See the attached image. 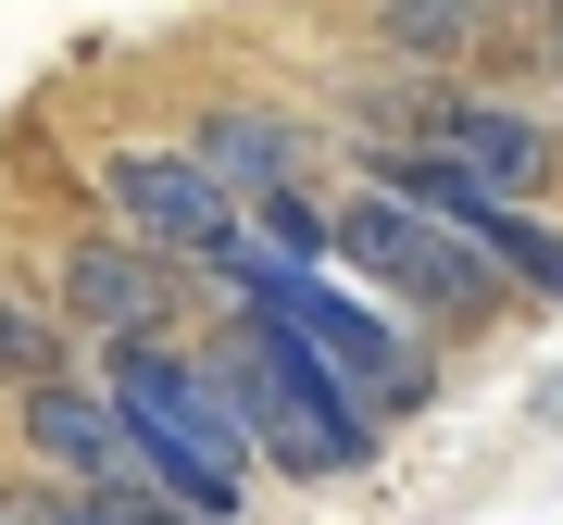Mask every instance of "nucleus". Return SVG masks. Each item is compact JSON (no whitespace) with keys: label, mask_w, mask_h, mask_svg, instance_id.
Wrapping results in <instances>:
<instances>
[{"label":"nucleus","mask_w":563,"mask_h":525,"mask_svg":"<svg viewBox=\"0 0 563 525\" xmlns=\"http://www.w3.org/2000/svg\"><path fill=\"white\" fill-rule=\"evenodd\" d=\"M263 313H276V325H288V338H301L376 425H401V413L439 401V350H426L388 301H363L351 276H276V288H263Z\"/></svg>","instance_id":"obj_4"},{"label":"nucleus","mask_w":563,"mask_h":525,"mask_svg":"<svg viewBox=\"0 0 563 525\" xmlns=\"http://www.w3.org/2000/svg\"><path fill=\"white\" fill-rule=\"evenodd\" d=\"M13 450H25V476H51V488H139V476H151L125 401L101 388V364L51 376L38 401H13Z\"/></svg>","instance_id":"obj_7"},{"label":"nucleus","mask_w":563,"mask_h":525,"mask_svg":"<svg viewBox=\"0 0 563 525\" xmlns=\"http://www.w3.org/2000/svg\"><path fill=\"white\" fill-rule=\"evenodd\" d=\"M476 25H488V0H376V38L401 76H439V63L476 51Z\"/></svg>","instance_id":"obj_11"},{"label":"nucleus","mask_w":563,"mask_h":525,"mask_svg":"<svg viewBox=\"0 0 563 525\" xmlns=\"http://www.w3.org/2000/svg\"><path fill=\"white\" fill-rule=\"evenodd\" d=\"M0 525H13V513H0Z\"/></svg>","instance_id":"obj_17"},{"label":"nucleus","mask_w":563,"mask_h":525,"mask_svg":"<svg viewBox=\"0 0 563 525\" xmlns=\"http://www.w3.org/2000/svg\"><path fill=\"white\" fill-rule=\"evenodd\" d=\"M339 276L363 288V301H388L426 350H439V338H476V325H501V301H514L463 225L388 201V188H339Z\"/></svg>","instance_id":"obj_3"},{"label":"nucleus","mask_w":563,"mask_h":525,"mask_svg":"<svg viewBox=\"0 0 563 525\" xmlns=\"http://www.w3.org/2000/svg\"><path fill=\"white\" fill-rule=\"evenodd\" d=\"M426 150H451L463 176L488 188V201H539L551 188V163H563V138L526 101H488V88H439V125H426Z\"/></svg>","instance_id":"obj_8"},{"label":"nucleus","mask_w":563,"mask_h":525,"mask_svg":"<svg viewBox=\"0 0 563 525\" xmlns=\"http://www.w3.org/2000/svg\"><path fill=\"white\" fill-rule=\"evenodd\" d=\"M88 501H113V525H213V513H188L176 488H151V476L139 488H88Z\"/></svg>","instance_id":"obj_13"},{"label":"nucleus","mask_w":563,"mask_h":525,"mask_svg":"<svg viewBox=\"0 0 563 525\" xmlns=\"http://www.w3.org/2000/svg\"><path fill=\"white\" fill-rule=\"evenodd\" d=\"M551 63H563V25H551Z\"/></svg>","instance_id":"obj_15"},{"label":"nucleus","mask_w":563,"mask_h":525,"mask_svg":"<svg viewBox=\"0 0 563 525\" xmlns=\"http://www.w3.org/2000/svg\"><path fill=\"white\" fill-rule=\"evenodd\" d=\"M0 513H13V525H113V501H88V488H51V476H25Z\"/></svg>","instance_id":"obj_12"},{"label":"nucleus","mask_w":563,"mask_h":525,"mask_svg":"<svg viewBox=\"0 0 563 525\" xmlns=\"http://www.w3.org/2000/svg\"><path fill=\"white\" fill-rule=\"evenodd\" d=\"M101 388L125 401V425H139L151 488H176V501L213 513V525L251 513L263 450H251V425H239V388H225L213 338H139V350H101Z\"/></svg>","instance_id":"obj_1"},{"label":"nucleus","mask_w":563,"mask_h":525,"mask_svg":"<svg viewBox=\"0 0 563 525\" xmlns=\"http://www.w3.org/2000/svg\"><path fill=\"white\" fill-rule=\"evenodd\" d=\"M188 150H201L213 176L239 188V213H251V201H276V188H313V125H301V113H276V101H201Z\"/></svg>","instance_id":"obj_9"},{"label":"nucleus","mask_w":563,"mask_h":525,"mask_svg":"<svg viewBox=\"0 0 563 525\" xmlns=\"http://www.w3.org/2000/svg\"><path fill=\"white\" fill-rule=\"evenodd\" d=\"M51 376H76V338L38 288H0V401H38Z\"/></svg>","instance_id":"obj_10"},{"label":"nucleus","mask_w":563,"mask_h":525,"mask_svg":"<svg viewBox=\"0 0 563 525\" xmlns=\"http://www.w3.org/2000/svg\"><path fill=\"white\" fill-rule=\"evenodd\" d=\"M539 13H551V25H563V0H539Z\"/></svg>","instance_id":"obj_14"},{"label":"nucleus","mask_w":563,"mask_h":525,"mask_svg":"<svg viewBox=\"0 0 563 525\" xmlns=\"http://www.w3.org/2000/svg\"><path fill=\"white\" fill-rule=\"evenodd\" d=\"M38 301L63 313V338H101V350L188 338V288H176V262H163V250H139L125 225H88V238H63Z\"/></svg>","instance_id":"obj_6"},{"label":"nucleus","mask_w":563,"mask_h":525,"mask_svg":"<svg viewBox=\"0 0 563 525\" xmlns=\"http://www.w3.org/2000/svg\"><path fill=\"white\" fill-rule=\"evenodd\" d=\"M101 213L125 225L139 250H163V262H213L251 238V213H239V188L213 176L188 138H125V150H101Z\"/></svg>","instance_id":"obj_5"},{"label":"nucleus","mask_w":563,"mask_h":525,"mask_svg":"<svg viewBox=\"0 0 563 525\" xmlns=\"http://www.w3.org/2000/svg\"><path fill=\"white\" fill-rule=\"evenodd\" d=\"M551 138H563V113H551Z\"/></svg>","instance_id":"obj_16"},{"label":"nucleus","mask_w":563,"mask_h":525,"mask_svg":"<svg viewBox=\"0 0 563 525\" xmlns=\"http://www.w3.org/2000/svg\"><path fill=\"white\" fill-rule=\"evenodd\" d=\"M213 364H225V388H239V425H251L263 476H288V488H351L363 463H376L388 425L363 413V401H351V388L325 376V364H313V350L288 338L263 301H225Z\"/></svg>","instance_id":"obj_2"}]
</instances>
